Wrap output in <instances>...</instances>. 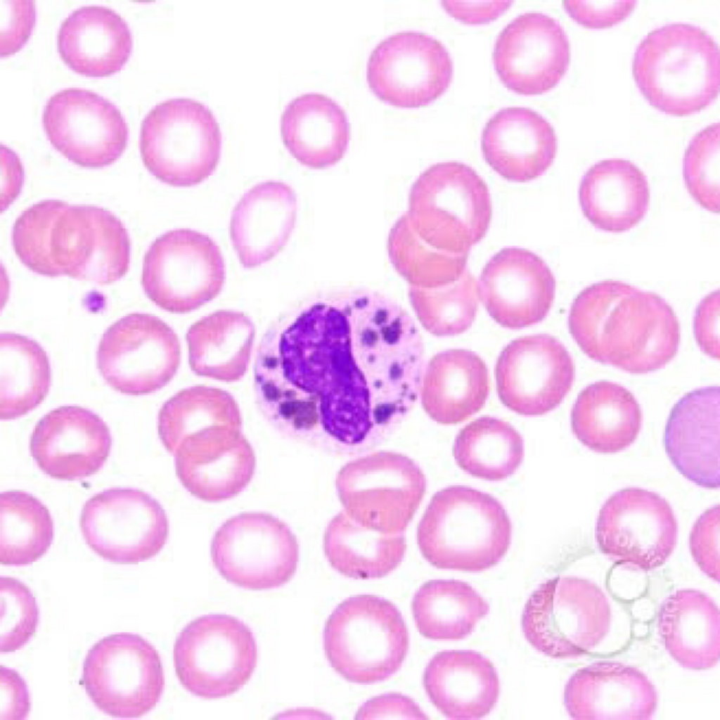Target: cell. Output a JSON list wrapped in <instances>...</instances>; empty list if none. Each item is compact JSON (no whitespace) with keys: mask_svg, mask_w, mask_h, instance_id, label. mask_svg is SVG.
I'll return each instance as SVG.
<instances>
[{"mask_svg":"<svg viewBox=\"0 0 720 720\" xmlns=\"http://www.w3.org/2000/svg\"><path fill=\"white\" fill-rule=\"evenodd\" d=\"M424 348L412 316L365 288L316 293L280 315L257 347L259 411L280 433L338 456L373 449L420 396Z\"/></svg>","mask_w":720,"mask_h":720,"instance_id":"cell-1","label":"cell"},{"mask_svg":"<svg viewBox=\"0 0 720 720\" xmlns=\"http://www.w3.org/2000/svg\"><path fill=\"white\" fill-rule=\"evenodd\" d=\"M568 328L589 358L634 374L664 366L681 338L677 316L662 297L617 280L582 290L571 304Z\"/></svg>","mask_w":720,"mask_h":720,"instance_id":"cell-2","label":"cell"},{"mask_svg":"<svg viewBox=\"0 0 720 720\" xmlns=\"http://www.w3.org/2000/svg\"><path fill=\"white\" fill-rule=\"evenodd\" d=\"M12 244L25 266L47 277L108 285L124 277L130 264L124 225L110 211L94 205L38 202L15 219Z\"/></svg>","mask_w":720,"mask_h":720,"instance_id":"cell-3","label":"cell"},{"mask_svg":"<svg viewBox=\"0 0 720 720\" xmlns=\"http://www.w3.org/2000/svg\"><path fill=\"white\" fill-rule=\"evenodd\" d=\"M632 74L651 105L671 115H691L718 96V44L700 26L667 23L652 30L639 42Z\"/></svg>","mask_w":720,"mask_h":720,"instance_id":"cell-4","label":"cell"},{"mask_svg":"<svg viewBox=\"0 0 720 720\" xmlns=\"http://www.w3.org/2000/svg\"><path fill=\"white\" fill-rule=\"evenodd\" d=\"M513 527L503 505L468 486L444 488L430 499L418 525L423 558L438 569L478 572L508 552Z\"/></svg>","mask_w":720,"mask_h":720,"instance_id":"cell-5","label":"cell"},{"mask_svg":"<svg viewBox=\"0 0 720 720\" xmlns=\"http://www.w3.org/2000/svg\"><path fill=\"white\" fill-rule=\"evenodd\" d=\"M491 217L486 182L472 167L448 161L419 174L409 193L408 209L397 220L430 250L468 255L486 236Z\"/></svg>","mask_w":720,"mask_h":720,"instance_id":"cell-6","label":"cell"},{"mask_svg":"<svg viewBox=\"0 0 720 720\" xmlns=\"http://www.w3.org/2000/svg\"><path fill=\"white\" fill-rule=\"evenodd\" d=\"M409 648V631L390 600L363 594L343 600L328 618L323 648L332 668L347 681L371 684L401 668Z\"/></svg>","mask_w":720,"mask_h":720,"instance_id":"cell-7","label":"cell"},{"mask_svg":"<svg viewBox=\"0 0 720 720\" xmlns=\"http://www.w3.org/2000/svg\"><path fill=\"white\" fill-rule=\"evenodd\" d=\"M221 134L212 112L192 98H170L155 105L142 121L143 163L157 179L191 187L207 179L220 159Z\"/></svg>","mask_w":720,"mask_h":720,"instance_id":"cell-8","label":"cell"},{"mask_svg":"<svg viewBox=\"0 0 720 720\" xmlns=\"http://www.w3.org/2000/svg\"><path fill=\"white\" fill-rule=\"evenodd\" d=\"M611 608L593 582L577 577H556L541 584L527 599L522 615L527 641L553 658L581 656L609 632Z\"/></svg>","mask_w":720,"mask_h":720,"instance_id":"cell-9","label":"cell"},{"mask_svg":"<svg viewBox=\"0 0 720 720\" xmlns=\"http://www.w3.org/2000/svg\"><path fill=\"white\" fill-rule=\"evenodd\" d=\"M335 485L345 513L359 525L382 534H401L425 494L420 467L401 453L380 450L346 463Z\"/></svg>","mask_w":720,"mask_h":720,"instance_id":"cell-10","label":"cell"},{"mask_svg":"<svg viewBox=\"0 0 720 720\" xmlns=\"http://www.w3.org/2000/svg\"><path fill=\"white\" fill-rule=\"evenodd\" d=\"M175 671L182 686L206 699L225 698L251 678L257 647L250 628L238 618L209 614L192 620L177 636Z\"/></svg>","mask_w":720,"mask_h":720,"instance_id":"cell-11","label":"cell"},{"mask_svg":"<svg viewBox=\"0 0 720 720\" xmlns=\"http://www.w3.org/2000/svg\"><path fill=\"white\" fill-rule=\"evenodd\" d=\"M80 684L94 705L115 718H139L160 701L165 688L158 650L141 636L103 637L88 651Z\"/></svg>","mask_w":720,"mask_h":720,"instance_id":"cell-12","label":"cell"},{"mask_svg":"<svg viewBox=\"0 0 720 720\" xmlns=\"http://www.w3.org/2000/svg\"><path fill=\"white\" fill-rule=\"evenodd\" d=\"M141 285L156 306L186 314L214 299L225 281L221 250L207 235L189 229L169 231L146 251Z\"/></svg>","mask_w":720,"mask_h":720,"instance_id":"cell-13","label":"cell"},{"mask_svg":"<svg viewBox=\"0 0 720 720\" xmlns=\"http://www.w3.org/2000/svg\"><path fill=\"white\" fill-rule=\"evenodd\" d=\"M212 563L231 584L250 590L280 587L294 576L299 544L289 526L266 512H245L226 520L210 546Z\"/></svg>","mask_w":720,"mask_h":720,"instance_id":"cell-14","label":"cell"},{"mask_svg":"<svg viewBox=\"0 0 720 720\" xmlns=\"http://www.w3.org/2000/svg\"><path fill=\"white\" fill-rule=\"evenodd\" d=\"M181 362L180 341L159 317L127 314L103 333L96 352L97 368L113 390L139 396L166 386Z\"/></svg>","mask_w":720,"mask_h":720,"instance_id":"cell-15","label":"cell"},{"mask_svg":"<svg viewBox=\"0 0 720 720\" xmlns=\"http://www.w3.org/2000/svg\"><path fill=\"white\" fill-rule=\"evenodd\" d=\"M89 547L115 564H138L163 548L169 521L160 502L143 490L114 487L84 503L79 520Z\"/></svg>","mask_w":720,"mask_h":720,"instance_id":"cell-16","label":"cell"},{"mask_svg":"<svg viewBox=\"0 0 720 720\" xmlns=\"http://www.w3.org/2000/svg\"><path fill=\"white\" fill-rule=\"evenodd\" d=\"M678 525L669 502L658 494L627 487L611 495L599 510L596 540L600 551L617 563L649 571L673 553Z\"/></svg>","mask_w":720,"mask_h":720,"instance_id":"cell-17","label":"cell"},{"mask_svg":"<svg viewBox=\"0 0 720 720\" xmlns=\"http://www.w3.org/2000/svg\"><path fill=\"white\" fill-rule=\"evenodd\" d=\"M446 46L423 32L401 30L385 37L371 51L366 65L369 87L394 105L418 107L442 96L453 78Z\"/></svg>","mask_w":720,"mask_h":720,"instance_id":"cell-18","label":"cell"},{"mask_svg":"<svg viewBox=\"0 0 720 720\" xmlns=\"http://www.w3.org/2000/svg\"><path fill=\"white\" fill-rule=\"evenodd\" d=\"M42 123L53 148L83 167L109 166L127 146L128 125L121 111L90 90L67 88L52 95L44 106Z\"/></svg>","mask_w":720,"mask_h":720,"instance_id":"cell-19","label":"cell"},{"mask_svg":"<svg viewBox=\"0 0 720 720\" xmlns=\"http://www.w3.org/2000/svg\"><path fill=\"white\" fill-rule=\"evenodd\" d=\"M574 376V363L565 346L546 333L512 340L495 366L500 401L525 416H542L558 406L570 391Z\"/></svg>","mask_w":720,"mask_h":720,"instance_id":"cell-20","label":"cell"},{"mask_svg":"<svg viewBox=\"0 0 720 720\" xmlns=\"http://www.w3.org/2000/svg\"><path fill=\"white\" fill-rule=\"evenodd\" d=\"M567 33L553 17L538 11L518 15L500 32L493 61L501 82L522 95L541 94L565 75L570 61Z\"/></svg>","mask_w":720,"mask_h":720,"instance_id":"cell-21","label":"cell"},{"mask_svg":"<svg viewBox=\"0 0 720 720\" xmlns=\"http://www.w3.org/2000/svg\"><path fill=\"white\" fill-rule=\"evenodd\" d=\"M555 285L553 272L541 257L527 249L509 247L488 260L477 288L480 300L496 323L520 329L546 318Z\"/></svg>","mask_w":720,"mask_h":720,"instance_id":"cell-22","label":"cell"},{"mask_svg":"<svg viewBox=\"0 0 720 720\" xmlns=\"http://www.w3.org/2000/svg\"><path fill=\"white\" fill-rule=\"evenodd\" d=\"M175 470L193 496L217 503L232 499L252 481L255 450L242 428L217 426L185 438L174 454Z\"/></svg>","mask_w":720,"mask_h":720,"instance_id":"cell-23","label":"cell"},{"mask_svg":"<svg viewBox=\"0 0 720 720\" xmlns=\"http://www.w3.org/2000/svg\"><path fill=\"white\" fill-rule=\"evenodd\" d=\"M105 422L80 406H61L44 416L30 437L31 456L48 476L81 480L97 473L110 452Z\"/></svg>","mask_w":720,"mask_h":720,"instance_id":"cell-24","label":"cell"},{"mask_svg":"<svg viewBox=\"0 0 720 720\" xmlns=\"http://www.w3.org/2000/svg\"><path fill=\"white\" fill-rule=\"evenodd\" d=\"M564 702L574 719L647 720L658 703L657 690L641 671L612 661L579 669L567 681Z\"/></svg>","mask_w":720,"mask_h":720,"instance_id":"cell-25","label":"cell"},{"mask_svg":"<svg viewBox=\"0 0 720 720\" xmlns=\"http://www.w3.org/2000/svg\"><path fill=\"white\" fill-rule=\"evenodd\" d=\"M482 151L486 162L503 179L518 183L534 180L551 166L558 150L552 124L526 107L501 108L485 124Z\"/></svg>","mask_w":720,"mask_h":720,"instance_id":"cell-26","label":"cell"},{"mask_svg":"<svg viewBox=\"0 0 720 720\" xmlns=\"http://www.w3.org/2000/svg\"><path fill=\"white\" fill-rule=\"evenodd\" d=\"M665 451L676 470L695 484L719 487V388L705 386L683 395L669 416Z\"/></svg>","mask_w":720,"mask_h":720,"instance_id":"cell-27","label":"cell"},{"mask_svg":"<svg viewBox=\"0 0 720 720\" xmlns=\"http://www.w3.org/2000/svg\"><path fill=\"white\" fill-rule=\"evenodd\" d=\"M297 199L292 188L266 181L249 189L235 205L229 233L242 266H259L287 244L295 229Z\"/></svg>","mask_w":720,"mask_h":720,"instance_id":"cell-28","label":"cell"},{"mask_svg":"<svg viewBox=\"0 0 720 720\" xmlns=\"http://www.w3.org/2000/svg\"><path fill=\"white\" fill-rule=\"evenodd\" d=\"M423 683L432 705L449 719H480L494 708L500 693L492 662L472 650H444L429 661Z\"/></svg>","mask_w":720,"mask_h":720,"instance_id":"cell-29","label":"cell"},{"mask_svg":"<svg viewBox=\"0 0 720 720\" xmlns=\"http://www.w3.org/2000/svg\"><path fill=\"white\" fill-rule=\"evenodd\" d=\"M57 49L74 72L91 77L118 72L132 50V34L126 20L104 6H84L62 22Z\"/></svg>","mask_w":720,"mask_h":720,"instance_id":"cell-30","label":"cell"},{"mask_svg":"<svg viewBox=\"0 0 720 720\" xmlns=\"http://www.w3.org/2000/svg\"><path fill=\"white\" fill-rule=\"evenodd\" d=\"M650 199L645 174L623 158L595 163L582 176L579 188L584 217L595 228L610 233L635 227L645 216Z\"/></svg>","mask_w":720,"mask_h":720,"instance_id":"cell-31","label":"cell"},{"mask_svg":"<svg viewBox=\"0 0 720 720\" xmlns=\"http://www.w3.org/2000/svg\"><path fill=\"white\" fill-rule=\"evenodd\" d=\"M489 392V373L483 359L469 349H449L428 361L419 397L431 419L456 425L479 412Z\"/></svg>","mask_w":720,"mask_h":720,"instance_id":"cell-32","label":"cell"},{"mask_svg":"<svg viewBox=\"0 0 720 720\" xmlns=\"http://www.w3.org/2000/svg\"><path fill=\"white\" fill-rule=\"evenodd\" d=\"M284 145L302 165L326 169L344 156L350 138L347 115L335 99L308 92L292 99L281 117Z\"/></svg>","mask_w":720,"mask_h":720,"instance_id":"cell-33","label":"cell"},{"mask_svg":"<svg viewBox=\"0 0 720 720\" xmlns=\"http://www.w3.org/2000/svg\"><path fill=\"white\" fill-rule=\"evenodd\" d=\"M658 629L664 647L681 666L714 667L720 655V614L715 602L692 589L677 590L662 603Z\"/></svg>","mask_w":720,"mask_h":720,"instance_id":"cell-34","label":"cell"},{"mask_svg":"<svg viewBox=\"0 0 720 720\" xmlns=\"http://www.w3.org/2000/svg\"><path fill=\"white\" fill-rule=\"evenodd\" d=\"M642 412L624 386L600 380L584 387L571 411V428L577 439L593 451L615 454L636 439Z\"/></svg>","mask_w":720,"mask_h":720,"instance_id":"cell-35","label":"cell"},{"mask_svg":"<svg viewBox=\"0 0 720 720\" xmlns=\"http://www.w3.org/2000/svg\"><path fill=\"white\" fill-rule=\"evenodd\" d=\"M255 326L245 313L218 310L193 323L186 334L188 364L197 375L240 380L250 361Z\"/></svg>","mask_w":720,"mask_h":720,"instance_id":"cell-36","label":"cell"},{"mask_svg":"<svg viewBox=\"0 0 720 720\" xmlns=\"http://www.w3.org/2000/svg\"><path fill=\"white\" fill-rule=\"evenodd\" d=\"M323 550L331 567L356 579H379L402 562L406 542L404 533L382 534L352 520L342 510L328 523Z\"/></svg>","mask_w":720,"mask_h":720,"instance_id":"cell-37","label":"cell"},{"mask_svg":"<svg viewBox=\"0 0 720 720\" xmlns=\"http://www.w3.org/2000/svg\"><path fill=\"white\" fill-rule=\"evenodd\" d=\"M51 384L49 359L44 348L25 335H0V418L14 420L36 409Z\"/></svg>","mask_w":720,"mask_h":720,"instance_id":"cell-38","label":"cell"},{"mask_svg":"<svg viewBox=\"0 0 720 720\" xmlns=\"http://www.w3.org/2000/svg\"><path fill=\"white\" fill-rule=\"evenodd\" d=\"M489 610L487 602L470 585L456 579L428 581L412 600L416 628L432 640L465 638Z\"/></svg>","mask_w":720,"mask_h":720,"instance_id":"cell-39","label":"cell"},{"mask_svg":"<svg viewBox=\"0 0 720 720\" xmlns=\"http://www.w3.org/2000/svg\"><path fill=\"white\" fill-rule=\"evenodd\" d=\"M453 455L458 467L470 475L500 481L514 474L522 463L523 439L509 423L484 416L460 430Z\"/></svg>","mask_w":720,"mask_h":720,"instance_id":"cell-40","label":"cell"},{"mask_svg":"<svg viewBox=\"0 0 720 720\" xmlns=\"http://www.w3.org/2000/svg\"><path fill=\"white\" fill-rule=\"evenodd\" d=\"M239 406L227 391L207 385L180 390L166 401L158 415V432L164 447L173 455L190 435L216 426L242 428Z\"/></svg>","mask_w":720,"mask_h":720,"instance_id":"cell-41","label":"cell"},{"mask_svg":"<svg viewBox=\"0 0 720 720\" xmlns=\"http://www.w3.org/2000/svg\"><path fill=\"white\" fill-rule=\"evenodd\" d=\"M0 562L32 564L49 550L53 539V522L48 508L21 490L0 496Z\"/></svg>","mask_w":720,"mask_h":720,"instance_id":"cell-42","label":"cell"},{"mask_svg":"<svg viewBox=\"0 0 720 720\" xmlns=\"http://www.w3.org/2000/svg\"><path fill=\"white\" fill-rule=\"evenodd\" d=\"M408 295L423 327L438 337L466 331L478 311L477 283L468 269L452 284L433 289L409 286Z\"/></svg>","mask_w":720,"mask_h":720,"instance_id":"cell-43","label":"cell"},{"mask_svg":"<svg viewBox=\"0 0 720 720\" xmlns=\"http://www.w3.org/2000/svg\"><path fill=\"white\" fill-rule=\"evenodd\" d=\"M683 174L693 200L712 213L719 212V123L696 133L684 154Z\"/></svg>","mask_w":720,"mask_h":720,"instance_id":"cell-44","label":"cell"},{"mask_svg":"<svg viewBox=\"0 0 720 720\" xmlns=\"http://www.w3.org/2000/svg\"><path fill=\"white\" fill-rule=\"evenodd\" d=\"M0 598V652H13L35 634L39 609L30 588L14 577H1Z\"/></svg>","mask_w":720,"mask_h":720,"instance_id":"cell-45","label":"cell"},{"mask_svg":"<svg viewBox=\"0 0 720 720\" xmlns=\"http://www.w3.org/2000/svg\"><path fill=\"white\" fill-rule=\"evenodd\" d=\"M719 506L706 510L695 521L689 536V548L699 568L709 577L719 581Z\"/></svg>","mask_w":720,"mask_h":720,"instance_id":"cell-46","label":"cell"},{"mask_svg":"<svg viewBox=\"0 0 720 720\" xmlns=\"http://www.w3.org/2000/svg\"><path fill=\"white\" fill-rule=\"evenodd\" d=\"M1 47L2 57L18 51L30 38L36 20L33 1H1Z\"/></svg>","mask_w":720,"mask_h":720,"instance_id":"cell-47","label":"cell"},{"mask_svg":"<svg viewBox=\"0 0 720 720\" xmlns=\"http://www.w3.org/2000/svg\"><path fill=\"white\" fill-rule=\"evenodd\" d=\"M636 1H563L568 15L589 28L611 27L624 20L634 9Z\"/></svg>","mask_w":720,"mask_h":720,"instance_id":"cell-48","label":"cell"},{"mask_svg":"<svg viewBox=\"0 0 720 720\" xmlns=\"http://www.w3.org/2000/svg\"><path fill=\"white\" fill-rule=\"evenodd\" d=\"M428 718L411 698L399 693H386L367 700L355 716L356 719Z\"/></svg>","mask_w":720,"mask_h":720,"instance_id":"cell-49","label":"cell"},{"mask_svg":"<svg viewBox=\"0 0 720 720\" xmlns=\"http://www.w3.org/2000/svg\"><path fill=\"white\" fill-rule=\"evenodd\" d=\"M719 291L706 295L698 304L694 314L693 329L696 341L706 354L719 359Z\"/></svg>","mask_w":720,"mask_h":720,"instance_id":"cell-50","label":"cell"},{"mask_svg":"<svg viewBox=\"0 0 720 720\" xmlns=\"http://www.w3.org/2000/svg\"><path fill=\"white\" fill-rule=\"evenodd\" d=\"M1 719H22L30 709V698L24 679L15 670L1 666Z\"/></svg>","mask_w":720,"mask_h":720,"instance_id":"cell-51","label":"cell"},{"mask_svg":"<svg viewBox=\"0 0 720 720\" xmlns=\"http://www.w3.org/2000/svg\"><path fill=\"white\" fill-rule=\"evenodd\" d=\"M513 1H442L446 12L454 18L471 25L494 20L513 4Z\"/></svg>","mask_w":720,"mask_h":720,"instance_id":"cell-52","label":"cell"},{"mask_svg":"<svg viewBox=\"0 0 720 720\" xmlns=\"http://www.w3.org/2000/svg\"><path fill=\"white\" fill-rule=\"evenodd\" d=\"M1 165L5 168V172L2 170V173L5 174L4 176L2 175L5 180H2L1 187V204L5 200V203L1 206L3 211L18 197L21 191L24 176L23 167L16 153L3 145L1 147Z\"/></svg>","mask_w":720,"mask_h":720,"instance_id":"cell-53","label":"cell"}]
</instances>
